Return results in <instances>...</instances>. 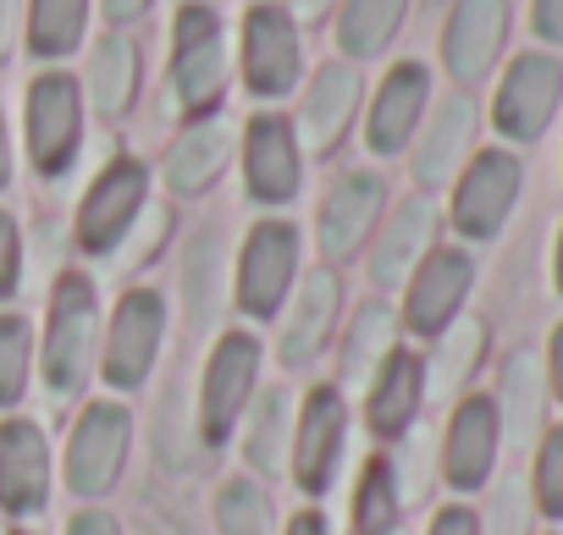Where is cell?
Here are the masks:
<instances>
[{"mask_svg":"<svg viewBox=\"0 0 563 535\" xmlns=\"http://www.w3.org/2000/svg\"><path fill=\"white\" fill-rule=\"evenodd\" d=\"M172 94L183 111H216L227 94V40L205 0H188L172 29Z\"/></svg>","mask_w":563,"mask_h":535,"instance_id":"obj_1","label":"cell"},{"mask_svg":"<svg viewBox=\"0 0 563 535\" xmlns=\"http://www.w3.org/2000/svg\"><path fill=\"white\" fill-rule=\"evenodd\" d=\"M525 193V166L514 149H475L470 166L453 177V226L470 243H492Z\"/></svg>","mask_w":563,"mask_h":535,"instance_id":"obj_2","label":"cell"},{"mask_svg":"<svg viewBox=\"0 0 563 535\" xmlns=\"http://www.w3.org/2000/svg\"><path fill=\"white\" fill-rule=\"evenodd\" d=\"M558 105H563V62L552 51H525L508 62V73L497 83L492 122L508 144H536V138H547Z\"/></svg>","mask_w":563,"mask_h":535,"instance_id":"obj_3","label":"cell"},{"mask_svg":"<svg viewBox=\"0 0 563 535\" xmlns=\"http://www.w3.org/2000/svg\"><path fill=\"white\" fill-rule=\"evenodd\" d=\"M23 127H29V155L45 177H62L84 144V89L73 73H40L29 83V105H23Z\"/></svg>","mask_w":563,"mask_h":535,"instance_id":"obj_4","label":"cell"},{"mask_svg":"<svg viewBox=\"0 0 563 535\" xmlns=\"http://www.w3.org/2000/svg\"><path fill=\"white\" fill-rule=\"evenodd\" d=\"M508 29H514V7H508V0H453L448 29H442V67H448V78L459 89L486 83L492 67L503 62Z\"/></svg>","mask_w":563,"mask_h":535,"instance_id":"obj_5","label":"cell"},{"mask_svg":"<svg viewBox=\"0 0 563 535\" xmlns=\"http://www.w3.org/2000/svg\"><path fill=\"white\" fill-rule=\"evenodd\" d=\"M89 354H95V288L84 277H62L45 332V381L56 398L89 381Z\"/></svg>","mask_w":563,"mask_h":535,"instance_id":"obj_6","label":"cell"},{"mask_svg":"<svg viewBox=\"0 0 563 535\" xmlns=\"http://www.w3.org/2000/svg\"><path fill=\"white\" fill-rule=\"evenodd\" d=\"M305 51H299V23L288 7H254L243 18V83L260 100H282L299 83Z\"/></svg>","mask_w":563,"mask_h":535,"instance_id":"obj_7","label":"cell"},{"mask_svg":"<svg viewBox=\"0 0 563 535\" xmlns=\"http://www.w3.org/2000/svg\"><path fill=\"white\" fill-rule=\"evenodd\" d=\"M475 288V259L464 248H431L415 277H409V304H404V326L420 332V337H442L459 315H464V299Z\"/></svg>","mask_w":563,"mask_h":535,"instance_id":"obj_8","label":"cell"},{"mask_svg":"<svg viewBox=\"0 0 563 535\" xmlns=\"http://www.w3.org/2000/svg\"><path fill=\"white\" fill-rule=\"evenodd\" d=\"M144 193H150V171L139 160H111L78 204V243L89 254H111L144 215Z\"/></svg>","mask_w":563,"mask_h":535,"instance_id":"obj_9","label":"cell"},{"mask_svg":"<svg viewBox=\"0 0 563 535\" xmlns=\"http://www.w3.org/2000/svg\"><path fill=\"white\" fill-rule=\"evenodd\" d=\"M497 453H503V431H497L492 392L459 398V409L442 431V480L453 491H481L497 469Z\"/></svg>","mask_w":563,"mask_h":535,"instance_id":"obj_10","label":"cell"},{"mask_svg":"<svg viewBox=\"0 0 563 535\" xmlns=\"http://www.w3.org/2000/svg\"><path fill=\"white\" fill-rule=\"evenodd\" d=\"M128 458V409L122 403H89L73 442H67V486L78 497H106Z\"/></svg>","mask_w":563,"mask_h":535,"instance_id":"obj_11","label":"cell"},{"mask_svg":"<svg viewBox=\"0 0 563 535\" xmlns=\"http://www.w3.org/2000/svg\"><path fill=\"white\" fill-rule=\"evenodd\" d=\"M475 133H481V105L470 100V89H453L448 100H437L420 144H415V182L420 188H448L470 155H475Z\"/></svg>","mask_w":563,"mask_h":535,"instance_id":"obj_12","label":"cell"},{"mask_svg":"<svg viewBox=\"0 0 563 535\" xmlns=\"http://www.w3.org/2000/svg\"><path fill=\"white\" fill-rule=\"evenodd\" d=\"M299 271V232L288 221H260L238 259V304L249 315H271Z\"/></svg>","mask_w":563,"mask_h":535,"instance_id":"obj_13","label":"cell"},{"mask_svg":"<svg viewBox=\"0 0 563 535\" xmlns=\"http://www.w3.org/2000/svg\"><path fill=\"white\" fill-rule=\"evenodd\" d=\"M254 376H260V343L243 337V332H232L216 348V359L205 370V392H199V436L210 447L227 442V431L238 425V414H243V403L254 392Z\"/></svg>","mask_w":563,"mask_h":535,"instance_id":"obj_14","label":"cell"},{"mask_svg":"<svg viewBox=\"0 0 563 535\" xmlns=\"http://www.w3.org/2000/svg\"><path fill=\"white\" fill-rule=\"evenodd\" d=\"M492 409H497V431L508 447H536L541 431H547V409H552V392H547V365L536 348H514L503 359V376H497V392H492Z\"/></svg>","mask_w":563,"mask_h":535,"instance_id":"obj_15","label":"cell"},{"mask_svg":"<svg viewBox=\"0 0 563 535\" xmlns=\"http://www.w3.org/2000/svg\"><path fill=\"white\" fill-rule=\"evenodd\" d=\"M243 182L260 204H288L299 193V133L288 116H254L243 133Z\"/></svg>","mask_w":563,"mask_h":535,"instance_id":"obj_16","label":"cell"},{"mask_svg":"<svg viewBox=\"0 0 563 535\" xmlns=\"http://www.w3.org/2000/svg\"><path fill=\"white\" fill-rule=\"evenodd\" d=\"M161 332H166V304L155 293H128L122 310L111 315V332H106V381L133 392L155 365Z\"/></svg>","mask_w":563,"mask_h":535,"instance_id":"obj_17","label":"cell"},{"mask_svg":"<svg viewBox=\"0 0 563 535\" xmlns=\"http://www.w3.org/2000/svg\"><path fill=\"white\" fill-rule=\"evenodd\" d=\"M426 105H431V73H426L420 62H398V67L382 78L376 100H371L365 144H371L376 155H398V149L415 138Z\"/></svg>","mask_w":563,"mask_h":535,"instance_id":"obj_18","label":"cell"},{"mask_svg":"<svg viewBox=\"0 0 563 535\" xmlns=\"http://www.w3.org/2000/svg\"><path fill=\"white\" fill-rule=\"evenodd\" d=\"M360 94H365V83H360V73L349 62H327L316 73V83L305 94V111H299V127H294L310 155H332L343 144V133L354 127Z\"/></svg>","mask_w":563,"mask_h":535,"instance_id":"obj_19","label":"cell"},{"mask_svg":"<svg viewBox=\"0 0 563 535\" xmlns=\"http://www.w3.org/2000/svg\"><path fill=\"white\" fill-rule=\"evenodd\" d=\"M437 221H442V210L426 193H415L393 210V221L382 226L376 254H371V282L376 288H398V282L415 277V265L437 248Z\"/></svg>","mask_w":563,"mask_h":535,"instance_id":"obj_20","label":"cell"},{"mask_svg":"<svg viewBox=\"0 0 563 535\" xmlns=\"http://www.w3.org/2000/svg\"><path fill=\"white\" fill-rule=\"evenodd\" d=\"M382 204H387V182L376 171H349L321 204V248H327V259H349L371 237Z\"/></svg>","mask_w":563,"mask_h":535,"instance_id":"obj_21","label":"cell"},{"mask_svg":"<svg viewBox=\"0 0 563 535\" xmlns=\"http://www.w3.org/2000/svg\"><path fill=\"white\" fill-rule=\"evenodd\" d=\"M343 431H349L343 398L332 387H316L305 398V420H299V436H294V475H299L305 491H327L332 486V469H338V453H343Z\"/></svg>","mask_w":563,"mask_h":535,"instance_id":"obj_22","label":"cell"},{"mask_svg":"<svg viewBox=\"0 0 563 535\" xmlns=\"http://www.w3.org/2000/svg\"><path fill=\"white\" fill-rule=\"evenodd\" d=\"M45 491H51V453H45L40 425L29 420L0 425V508L34 513Z\"/></svg>","mask_w":563,"mask_h":535,"instance_id":"obj_23","label":"cell"},{"mask_svg":"<svg viewBox=\"0 0 563 535\" xmlns=\"http://www.w3.org/2000/svg\"><path fill=\"white\" fill-rule=\"evenodd\" d=\"M420 403H426V365L415 359V354H393L376 376H371V403H365V420H371V431L376 436H404L409 425H415V414H420Z\"/></svg>","mask_w":563,"mask_h":535,"instance_id":"obj_24","label":"cell"},{"mask_svg":"<svg viewBox=\"0 0 563 535\" xmlns=\"http://www.w3.org/2000/svg\"><path fill=\"white\" fill-rule=\"evenodd\" d=\"M227 155H232V127L221 116H199L166 155V188L172 193H205L221 177Z\"/></svg>","mask_w":563,"mask_h":535,"instance_id":"obj_25","label":"cell"},{"mask_svg":"<svg viewBox=\"0 0 563 535\" xmlns=\"http://www.w3.org/2000/svg\"><path fill=\"white\" fill-rule=\"evenodd\" d=\"M338 304H343V288L332 271H316L305 277V293L288 315V326H282V359L288 365H305L321 354V343L332 337V321H338Z\"/></svg>","mask_w":563,"mask_h":535,"instance_id":"obj_26","label":"cell"},{"mask_svg":"<svg viewBox=\"0 0 563 535\" xmlns=\"http://www.w3.org/2000/svg\"><path fill=\"white\" fill-rule=\"evenodd\" d=\"M486 348H492V332L481 315H459L442 337H437V354H431V392L437 398H453L475 381V370L486 365Z\"/></svg>","mask_w":563,"mask_h":535,"instance_id":"obj_27","label":"cell"},{"mask_svg":"<svg viewBox=\"0 0 563 535\" xmlns=\"http://www.w3.org/2000/svg\"><path fill=\"white\" fill-rule=\"evenodd\" d=\"M139 94V51L122 34H106L89 56V105L100 116H122Z\"/></svg>","mask_w":563,"mask_h":535,"instance_id":"obj_28","label":"cell"},{"mask_svg":"<svg viewBox=\"0 0 563 535\" xmlns=\"http://www.w3.org/2000/svg\"><path fill=\"white\" fill-rule=\"evenodd\" d=\"M409 18V0H343L338 12V51L365 62V56H382L393 45V34L404 29Z\"/></svg>","mask_w":563,"mask_h":535,"instance_id":"obj_29","label":"cell"},{"mask_svg":"<svg viewBox=\"0 0 563 535\" xmlns=\"http://www.w3.org/2000/svg\"><path fill=\"white\" fill-rule=\"evenodd\" d=\"M398 354V315L387 304H365L349 326V348H343V381L349 387H371V376Z\"/></svg>","mask_w":563,"mask_h":535,"instance_id":"obj_30","label":"cell"},{"mask_svg":"<svg viewBox=\"0 0 563 535\" xmlns=\"http://www.w3.org/2000/svg\"><path fill=\"white\" fill-rule=\"evenodd\" d=\"M89 0H29V51L40 62H62L84 45Z\"/></svg>","mask_w":563,"mask_h":535,"instance_id":"obj_31","label":"cell"},{"mask_svg":"<svg viewBox=\"0 0 563 535\" xmlns=\"http://www.w3.org/2000/svg\"><path fill=\"white\" fill-rule=\"evenodd\" d=\"M249 464L260 475H276L282 458H288V392L282 387H265L254 414H249V442H243Z\"/></svg>","mask_w":563,"mask_h":535,"instance_id":"obj_32","label":"cell"},{"mask_svg":"<svg viewBox=\"0 0 563 535\" xmlns=\"http://www.w3.org/2000/svg\"><path fill=\"white\" fill-rule=\"evenodd\" d=\"M183 288H188V321L205 326L221 304V232H199L183 259Z\"/></svg>","mask_w":563,"mask_h":535,"instance_id":"obj_33","label":"cell"},{"mask_svg":"<svg viewBox=\"0 0 563 535\" xmlns=\"http://www.w3.org/2000/svg\"><path fill=\"white\" fill-rule=\"evenodd\" d=\"M398 486H393V464L376 458L365 464L360 497H354V535H398Z\"/></svg>","mask_w":563,"mask_h":535,"instance_id":"obj_34","label":"cell"},{"mask_svg":"<svg viewBox=\"0 0 563 535\" xmlns=\"http://www.w3.org/2000/svg\"><path fill=\"white\" fill-rule=\"evenodd\" d=\"M530 453H536L530 480H525V486H530V502H536L541 519L563 524V425H547Z\"/></svg>","mask_w":563,"mask_h":535,"instance_id":"obj_35","label":"cell"},{"mask_svg":"<svg viewBox=\"0 0 563 535\" xmlns=\"http://www.w3.org/2000/svg\"><path fill=\"white\" fill-rule=\"evenodd\" d=\"M536 502H530V486L525 475H508L492 486V502L481 513V535H536Z\"/></svg>","mask_w":563,"mask_h":535,"instance_id":"obj_36","label":"cell"},{"mask_svg":"<svg viewBox=\"0 0 563 535\" xmlns=\"http://www.w3.org/2000/svg\"><path fill=\"white\" fill-rule=\"evenodd\" d=\"M29 365H34V332L23 315H0V409H12L29 387Z\"/></svg>","mask_w":563,"mask_h":535,"instance_id":"obj_37","label":"cell"},{"mask_svg":"<svg viewBox=\"0 0 563 535\" xmlns=\"http://www.w3.org/2000/svg\"><path fill=\"white\" fill-rule=\"evenodd\" d=\"M221 535H271V497L249 480H232L216 502Z\"/></svg>","mask_w":563,"mask_h":535,"instance_id":"obj_38","label":"cell"},{"mask_svg":"<svg viewBox=\"0 0 563 535\" xmlns=\"http://www.w3.org/2000/svg\"><path fill=\"white\" fill-rule=\"evenodd\" d=\"M431 480H437V436H409L404 442V453L393 458V486H398V502H426V491H431Z\"/></svg>","mask_w":563,"mask_h":535,"instance_id":"obj_39","label":"cell"},{"mask_svg":"<svg viewBox=\"0 0 563 535\" xmlns=\"http://www.w3.org/2000/svg\"><path fill=\"white\" fill-rule=\"evenodd\" d=\"M530 29L541 45L563 51V0H530Z\"/></svg>","mask_w":563,"mask_h":535,"instance_id":"obj_40","label":"cell"},{"mask_svg":"<svg viewBox=\"0 0 563 535\" xmlns=\"http://www.w3.org/2000/svg\"><path fill=\"white\" fill-rule=\"evenodd\" d=\"M18 288V221L0 210V299H12Z\"/></svg>","mask_w":563,"mask_h":535,"instance_id":"obj_41","label":"cell"},{"mask_svg":"<svg viewBox=\"0 0 563 535\" xmlns=\"http://www.w3.org/2000/svg\"><path fill=\"white\" fill-rule=\"evenodd\" d=\"M426 535H481V513L464 508V502H453V508H442V513L431 519Z\"/></svg>","mask_w":563,"mask_h":535,"instance_id":"obj_42","label":"cell"},{"mask_svg":"<svg viewBox=\"0 0 563 535\" xmlns=\"http://www.w3.org/2000/svg\"><path fill=\"white\" fill-rule=\"evenodd\" d=\"M161 458H188L183 453V414H177V398L172 403H161Z\"/></svg>","mask_w":563,"mask_h":535,"instance_id":"obj_43","label":"cell"},{"mask_svg":"<svg viewBox=\"0 0 563 535\" xmlns=\"http://www.w3.org/2000/svg\"><path fill=\"white\" fill-rule=\"evenodd\" d=\"M541 365H547V392H552V403H563V321L552 326V337H547V354H541Z\"/></svg>","mask_w":563,"mask_h":535,"instance_id":"obj_44","label":"cell"},{"mask_svg":"<svg viewBox=\"0 0 563 535\" xmlns=\"http://www.w3.org/2000/svg\"><path fill=\"white\" fill-rule=\"evenodd\" d=\"M18 29H23V0H0V62L12 56V45H18Z\"/></svg>","mask_w":563,"mask_h":535,"instance_id":"obj_45","label":"cell"},{"mask_svg":"<svg viewBox=\"0 0 563 535\" xmlns=\"http://www.w3.org/2000/svg\"><path fill=\"white\" fill-rule=\"evenodd\" d=\"M67 535H122V530H117V519H111V513H78Z\"/></svg>","mask_w":563,"mask_h":535,"instance_id":"obj_46","label":"cell"},{"mask_svg":"<svg viewBox=\"0 0 563 535\" xmlns=\"http://www.w3.org/2000/svg\"><path fill=\"white\" fill-rule=\"evenodd\" d=\"M100 7H106V18H111V23H133V18H144L150 0H100Z\"/></svg>","mask_w":563,"mask_h":535,"instance_id":"obj_47","label":"cell"},{"mask_svg":"<svg viewBox=\"0 0 563 535\" xmlns=\"http://www.w3.org/2000/svg\"><path fill=\"white\" fill-rule=\"evenodd\" d=\"M288 535H327V519H321V513H299Z\"/></svg>","mask_w":563,"mask_h":535,"instance_id":"obj_48","label":"cell"},{"mask_svg":"<svg viewBox=\"0 0 563 535\" xmlns=\"http://www.w3.org/2000/svg\"><path fill=\"white\" fill-rule=\"evenodd\" d=\"M12 182V144H7V116H0V188Z\"/></svg>","mask_w":563,"mask_h":535,"instance_id":"obj_49","label":"cell"},{"mask_svg":"<svg viewBox=\"0 0 563 535\" xmlns=\"http://www.w3.org/2000/svg\"><path fill=\"white\" fill-rule=\"evenodd\" d=\"M552 282H558V299H563V226H558V243H552Z\"/></svg>","mask_w":563,"mask_h":535,"instance_id":"obj_50","label":"cell"},{"mask_svg":"<svg viewBox=\"0 0 563 535\" xmlns=\"http://www.w3.org/2000/svg\"><path fill=\"white\" fill-rule=\"evenodd\" d=\"M327 7H332V0H299V12H305V23H310V18H321Z\"/></svg>","mask_w":563,"mask_h":535,"instance_id":"obj_51","label":"cell"},{"mask_svg":"<svg viewBox=\"0 0 563 535\" xmlns=\"http://www.w3.org/2000/svg\"><path fill=\"white\" fill-rule=\"evenodd\" d=\"M150 524H155V530H150V535H183V530H172V524H166V519H150Z\"/></svg>","mask_w":563,"mask_h":535,"instance_id":"obj_52","label":"cell"},{"mask_svg":"<svg viewBox=\"0 0 563 535\" xmlns=\"http://www.w3.org/2000/svg\"><path fill=\"white\" fill-rule=\"evenodd\" d=\"M12 535H29V530H12Z\"/></svg>","mask_w":563,"mask_h":535,"instance_id":"obj_53","label":"cell"},{"mask_svg":"<svg viewBox=\"0 0 563 535\" xmlns=\"http://www.w3.org/2000/svg\"><path fill=\"white\" fill-rule=\"evenodd\" d=\"M398 535H404V530H398Z\"/></svg>","mask_w":563,"mask_h":535,"instance_id":"obj_54","label":"cell"}]
</instances>
